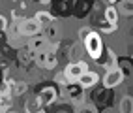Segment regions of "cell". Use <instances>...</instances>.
Returning <instances> with one entry per match:
<instances>
[{"label":"cell","instance_id":"obj_9","mask_svg":"<svg viewBox=\"0 0 133 113\" xmlns=\"http://www.w3.org/2000/svg\"><path fill=\"white\" fill-rule=\"evenodd\" d=\"M92 6H94V0H77L75 6H73V13L77 19H84V17L90 15L92 11Z\"/></svg>","mask_w":133,"mask_h":113},{"label":"cell","instance_id":"obj_32","mask_svg":"<svg viewBox=\"0 0 133 113\" xmlns=\"http://www.w3.org/2000/svg\"><path fill=\"white\" fill-rule=\"evenodd\" d=\"M0 100H2V94H0Z\"/></svg>","mask_w":133,"mask_h":113},{"label":"cell","instance_id":"obj_24","mask_svg":"<svg viewBox=\"0 0 133 113\" xmlns=\"http://www.w3.org/2000/svg\"><path fill=\"white\" fill-rule=\"evenodd\" d=\"M77 113H97V109L92 106V104H83V106H79L77 108Z\"/></svg>","mask_w":133,"mask_h":113},{"label":"cell","instance_id":"obj_16","mask_svg":"<svg viewBox=\"0 0 133 113\" xmlns=\"http://www.w3.org/2000/svg\"><path fill=\"white\" fill-rule=\"evenodd\" d=\"M118 113H133V98L129 94H124L118 102Z\"/></svg>","mask_w":133,"mask_h":113},{"label":"cell","instance_id":"obj_31","mask_svg":"<svg viewBox=\"0 0 133 113\" xmlns=\"http://www.w3.org/2000/svg\"><path fill=\"white\" fill-rule=\"evenodd\" d=\"M6 113H19V111H15V109H10V111H6Z\"/></svg>","mask_w":133,"mask_h":113},{"label":"cell","instance_id":"obj_7","mask_svg":"<svg viewBox=\"0 0 133 113\" xmlns=\"http://www.w3.org/2000/svg\"><path fill=\"white\" fill-rule=\"evenodd\" d=\"M77 83H79V87H81L83 91H90V89H94V87H97V83H99V74L88 70L77 79Z\"/></svg>","mask_w":133,"mask_h":113},{"label":"cell","instance_id":"obj_23","mask_svg":"<svg viewBox=\"0 0 133 113\" xmlns=\"http://www.w3.org/2000/svg\"><path fill=\"white\" fill-rule=\"evenodd\" d=\"M56 113H75V108H73L69 102H68V104H58Z\"/></svg>","mask_w":133,"mask_h":113},{"label":"cell","instance_id":"obj_26","mask_svg":"<svg viewBox=\"0 0 133 113\" xmlns=\"http://www.w3.org/2000/svg\"><path fill=\"white\" fill-rule=\"evenodd\" d=\"M8 27H10V23H8V19L4 15H0V32H6Z\"/></svg>","mask_w":133,"mask_h":113},{"label":"cell","instance_id":"obj_4","mask_svg":"<svg viewBox=\"0 0 133 113\" xmlns=\"http://www.w3.org/2000/svg\"><path fill=\"white\" fill-rule=\"evenodd\" d=\"M49 13L52 17H71V6L68 0H51L49 2Z\"/></svg>","mask_w":133,"mask_h":113},{"label":"cell","instance_id":"obj_28","mask_svg":"<svg viewBox=\"0 0 133 113\" xmlns=\"http://www.w3.org/2000/svg\"><path fill=\"white\" fill-rule=\"evenodd\" d=\"M6 41H8V36H6V32H0V45H4Z\"/></svg>","mask_w":133,"mask_h":113},{"label":"cell","instance_id":"obj_17","mask_svg":"<svg viewBox=\"0 0 133 113\" xmlns=\"http://www.w3.org/2000/svg\"><path fill=\"white\" fill-rule=\"evenodd\" d=\"M116 11L122 13V15H126V17H131V13H133V0H118Z\"/></svg>","mask_w":133,"mask_h":113},{"label":"cell","instance_id":"obj_15","mask_svg":"<svg viewBox=\"0 0 133 113\" xmlns=\"http://www.w3.org/2000/svg\"><path fill=\"white\" fill-rule=\"evenodd\" d=\"M103 21L111 25H118V11L114 6H105L103 10Z\"/></svg>","mask_w":133,"mask_h":113},{"label":"cell","instance_id":"obj_1","mask_svg":"<svg viewBox=\"0 0 133 113\" xmlns=\"http://www.w3.org/2000/svg\"><path fill=\"white\" fill-rule=\"evenodd\" d=\"M60 89L62 87H56L52 81H41L34 91H36V98L39 100L41 106L49 108L60 100Z\"/></svg>","mask_w":133,"mask_h":113},{"label":"cell","instance_id":"obj_14","mask_svg":"<svg viewBox=\"0 0 133 113\" xmlns=\"http://www.w3.org/2000/svg\"><path fill=\"white\" fill-rule=\"evenodd\" d=\"M116 68L124 74V77H129L131 75V68H133L131 58L129 57H116Z\"/></svg>","mask_w":133,"mask_h":113},{"label":"cell","instance_id":"obj_27","mask_svg":"<svg viewBox=\"0 0 133 113\" xmlns=\"http://www.w3.org/2000/svg\"><path fill=\"white\" fill-rule=\"evenodd\" d=\"M6 77H8V72L0 70V85H2V83H6Z\"/></svg>","mask_w":133,"mask_h":113},{"label":"cell","instance_id":"obj_20","mask_svg":"<svg viewBox=\"0 0 133 113\" xmlns=\"http://www.w3.org/2000/svg\"><path fill=\"white\" fill-rule=\"evenodd\" d=\"M41 108H43V106L39 104V100H38L36 96H32V98H28V100L24 102V109H26V113H38Z\"/></svg>","mask_w":133,"mask_h":113},{"label":"cell","instance_id":"obj_22","mask_svg":"<svg viewBox=\"0 0 133 113\" xmlns=\"http://www.w3.org/2000/svg\"><path fill=\"white\" fill-rule=\"evenodd\" d=\"M52 83H55L56 87H66L69 81L66 79V75H64V72H56L55 74V77H52Z\"/></svg>","mask_w":133,"mask_h":113},{"label":"cell","instance_id":"obj_30","mask_svg":"<svg viewBox=\"0 0 133 113\" xmlns=\"http://www.w3.org/2000/svg\"><path fill=\"white\" fill-rule=\"evenodd\" d=\"M107 2H109V6H114V4L118 2V0H107Z\"/></svg>","mask_w":133,"mask_h":113},{"label":"cell","instance_id":"obj_6","mask_svg":"<svg viewBox=\"0 0 133 113\" xmlns=\"http://www.w3.org/2000/svg\"><path fill=\"white\" fill-rule=\"evenodd\" d=\"M124 74L118 70V68H114V70H109V72H105L103 75V89H116V87H120L124 83Z\"/></svg>","mask_w":133,"mask_h":113},{"label":"cell","instance_id":"obj_10","mask_svg":"<svg viewBox=\"0 0 133 113\" xmlns=\"http://www.w3.org/2000/svg\"><path fill=\"white\" fill-rule=\"evenodd\" d=\"M26 47H28L30 51H34V53H39V51H47L49 41H47V38L43 36V34H36V36L28 38V43H26Z\"/></svg>","mask_w":133,"mask_h":113},{"label":"cell","instance_id":"obj_3","mask_svg":"<svg viewBox=\"0 0 133 113\" xmlns=\"http://www.w3.org/2000/svg\"><path fill=\"white\" fill-rule=\"evenodd\" d=\"M88 70H90V66H88L84 60L81 58V60H77V62H69L62 72H64L66 79H68L69 83H77V79H79L84 72H88Z\"/></svg>","mask_w":133,"mask_h":113},{"label":"cell","instance_id":"obj_13","mask_svg":"<svg viewBox=\"0 0 133 113\" xmlns=\"http://www.w3.org/2000/svg\"><path fill=\"white\" fill-rule=\"evenodd\" d=\"M101 66L105 68V72L109 70H114L116 68V53L111 49V47H105V53H103V62Z\"/></svg>","mask_w":133,"mask_h":113},{"label":"cell","instance_id":"obj_29","mask_svg":"<svg viewBox=\"0 0 133 113\" xmlns=\"http://www.w3.org/2000/svg\"><path fill=\"white\" fill-rule=\"evenodd\" d=\"M34 2H39V4H49L51 0H34Z\"/></svg>","mask_w":133,"mask_h":113},{"label":"cell","instance_id":"obj_8","mask_svg":"<svg viewBox=\"0 0 133 113\" xmlns=\"http://www.w3.org/2000/svg\"><path fill=\"white\" fill-rule=\"evenodd\" d=\"M6 83L10 85V96L11 98H19V96H23V94H26L28 92V83L26 81H15V79H11L10 75L6 77Z\"/></svg>","mask_w":133,"mask_h":113},{"label":"cell","instance_id":"obj_19","mask_svg":"<svg viewBox=\"0 0 133 113\" xmlns=\"http://www.w3.org/2000/svg\"><path fill=\"white\" fill-rule=\"evenodd\" d=\"M83 45L81 43H73L71 47H69V62H77V60H81L83 57Z\"/></svg>","mask_w":133,"mask_h":113},{"label":"cell","instance_id":"obj_25","mask_svg":"<svg viewBox=\"0 0 133 113\" xmlns=\"http://www.w3.org/2000/svg\"><path fill=\"white\" fill-rule=\"evenodd\" d=\"M90 30H92L90 27H83L81 30H79V40H81V41H83V40H84V38L88 36V34H90Z\"/></svg>","mask_w":133,"mask_h":113},{"label":"cell","instance_id":"obj_2","mask_svg":"<svg viewBox=\"0 0 133 113\" xmlns=\"http://www.w3.org/2000/svg\"><path fill=\"white\" fill-rule=\"evenodd\" d=\"M83 43V49H84V53L90 57L94 62L97 58H99L103 55V51H105V43H103V38H101V34L97 32V30H90V34L81 41Z\"/></svg>","mask_w":133,"mask_h":113},{"label":"cell","instance_id":"obj_21","mask_svg":"<svg viewBox=\"0 0 133 113\" xmlns=\"http://www.w3.org/2000/svg\"><path fill=\"white\" fill-rule=\"evenodd\" d=\"M99 34L103 32V34H112V32H116V28H118V25H111V23H105V21H101L99 25Z\"/></svg>","mask_w":133,"mask_h":113},{"label":"cell","instance_id":"obj_11","mask_svg":"<svg viewBox=\"0 0 133 113\" xmlns=\"http://www.w3.org/2000/svg\"><path fill=\"white\" fill-rule=\"evenodd\" d=\"M34 57H36V53L30 51L26 45L21 47V49H17V64L23 66V68H26V70H28V66L34 62Z\"/></svg>","mask_w":133,"mask_h":113},{"label":"cell","instance_id":"obj_5","mask_svg":"<svg viewBox=\"0 0 133 113\" xmlns=\"http://www.w3.org/2000/svg\"><path fill=\"white\" fill-rule=\"evenodd\" d=\"M17 28H19V36H23V38H32L36 34H41V27L34 21V17H26Z\"/></svg>","mask_w":133,"mask_h":113},{"label":"cell","instance_id":"obj_18","mask_svg":"<svg viewBox=\"0 0 133 113\" xmlns=\"http://www.w3.org/2000/svg\"><path fill=\"white\" fill-rule=\"evenodd\" d=\"M0 55H2V58H13V62L17 64V51L10 45V43H4V45H0ZM19 66V64H17Z\"/></svg>","mask_w":133,"mask_h":113},{"label":"cell","instance_id":"obj_12","mask_svg":"<svg viewBox=\"0 0 133 113\" xmlns=\"http://www.w3.org/2000/svg\"><path fill=\"white\" fill-rule=\"evenodd\" d=\"M34 21H36L41 28H47L49 25L55 23V17H52V15L49 13V10H39V11L34 13Z\"/></svg>","mask_w":133,"mask_h":113}]
</instances>
